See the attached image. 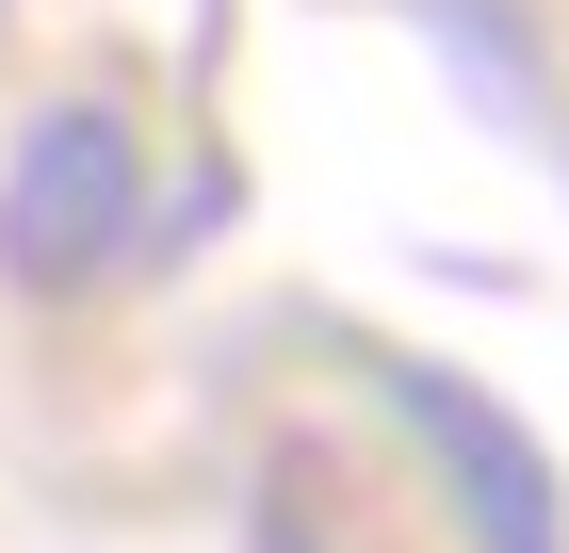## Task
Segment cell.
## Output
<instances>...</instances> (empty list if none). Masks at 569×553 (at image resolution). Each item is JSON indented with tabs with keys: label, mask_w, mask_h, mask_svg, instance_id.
I'll list each match as a JSON object with an SVG mask.
<instances>
[{
	"label": "cell",
	"mask_w": 569,
	"mask_h": 553,
	"mask_svg": "<svg viewBox=\"0 0 569 553\" xmlns=\"http://www.w3.org/2000/svg\"><path fill=\"white\" fill-rule=\"evenodd\" d=\"M375 391H391V407H407V440L439 456V488H456L472 553H569V488H553V456L505 424V391L439 375V358H391V342H375Z\"/></svg>",
	"instance_id": "cell-2"
},
{
	"label": "cell",
	"mask_w": 569,
	"mask_h": 553,
	"mask_svg": "<svg viewBox=\"0 0 569 553\" xmlns=\"http://www.w3.org/2000/svg\"><path fill=\"white\" fill-rule=\"evenodd\" d=\"M147 245V147L114 98H49L0 164V277L17 294H82Z\"/></svg>",
	"instance_id": "cell-1"
}]
</instances>
